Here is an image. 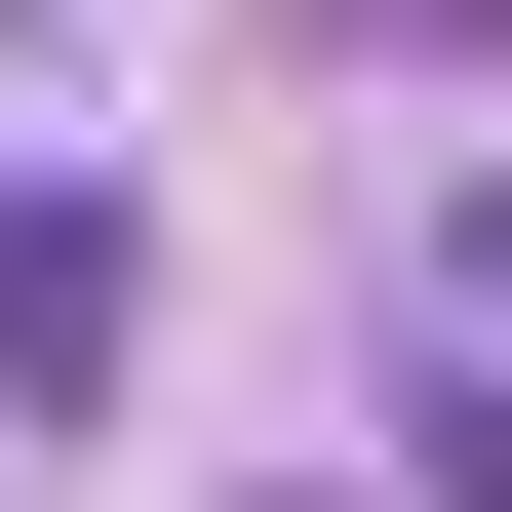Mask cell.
Returning a JSON list of instances; mask_svg holds the SVG:
<instances>
[{"label": "cell", "mask_w": 512, "mask_h": 512, "mask_svg": "<svg viewBox=\"0 0 512 512\" xmlns=\"http://www.w3.org/2000/svg\"><path fill=\"white\" fill-rule=\"evenodd\" d=\"M434 276H473V316H512V158H473V197H434Z\"/></svg>", "instance_id": "obj_1"}]
</instances>
